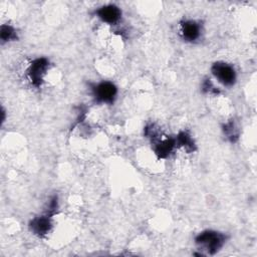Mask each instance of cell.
<instances>
[{"mask_svg": "<svg viewBox=\"0 0 257 257\" xmlns=\"http://www.w3.org/2000/svg\"><path fill=\"white\" fill-rule=\"evenodd\" d=\"M226 236L220 232L207 230L196 237V243L204 247L209 254H215L224 245Z\"/></svg>", "mask_w": 257, "mask_h": 257, "instance_id": "cell-1", "label": "cell"}, {"mask_svg": "<svg viewBox=\"0 0 257 257\" xmlns=\"http://www.w3.org/2000/svg\"><path fill=\"white\" fill-rule=\"evenodd\" d=\"M116 87L113 83L108 81H102L92 86L93 96L98 102L111 103L116 95Z\"/></svg>", "mask_w": 257, "mask_h": 257, "instance_id": "cell-2", "label": "cell"}, {"mask_svg": "<svg viewBox=\"0 0 257 257\" xmlns=\"http://www.w3.org/2000/svg\"><path fill=\"white\" fill-rule=\"evenodd\" d=\"M211 70L214 76L224 85L230 86L235 83L236 72L231 65L224 62H216L213 64Z\"/></svg>", "mask_w": 257, "mask_h": 257, "instance_id": "cell-3", "label": "cell"}, {"mask_svg": "<svg viewBox=\"0 0 257 257\" xmlns=\"http://www.w3.org/2000/svg\"><path fill=\"white\" fill-rule=\"evenodd\" d=\"M49 62L45 58H38L35 59L31 64L28 69V75L35 86H39L42 82V77L45 74L46 69L48 68Z\"/></svg>", "mask_w": 257, "mask_h": 257, "instance_id": "cell-4", "label": "cell"}, {"mask_svg": "<svg viewBox=\"0 0 257 257\" xmlns=\"http://www.w3.org/2000/svg\"><path fill=\"white\" fill-rule=\"evenodd\" d=\"M96 15L103 22L108 24L116 23L121 15L119 8L115 5H105L96 10Z\"/></svg>", "mask_w": 257, "mask_h": 257, "instance_id": "cell-5", "label": "cell"}, {"mask_svg": "<svg viewBox=\"0 0 257 257\" xmlns=\"http://www.w3.org/2000/svg\"><path fill=\"white\" fill-rule=\"evenodd\" d=\"M181 34L186 41L193 42L201 35V25L194 20H186L181 24Z\"/></svg>", "mask_w": 257, "mask_h": 257, "instance_id": "cell-6", "label": "cell"}, {"mask_svg": "<svg viewBox=\"0 0 257 257\" xmlns=\"http://www.w3.org/2000/svg\"><path fill=\"white\" fill-rule=\"evenodd\" d=\"M29 227L31 231L39 236H43L47 234L51 228V222L48 215L35 217L30 223Z\"/></svg>", "mask_w": 257, "mask_h": 257, "instance_id": "cell-7", "label": "cell"}, {"mask_svg": "<svg viewBox=\"0 0 257 257\" xmlns=\"http://www.w3.org/2000/svg\"><path fill=\"white\" fill-rule=\"evenodd\" d=\"M175 145H176V140L174 139L159 141L158 143L155 144V152L159 156V158H167L174 150Z\"/></svg>", "mask_w": 257, "mask_h": 257, "instance_id": "cell-8", "label": "cell"}, {"mask_svg": "<svg viewBox=\"0 0 257 257\" xmlns=\"http://www.w3.org/2000/svg\"><path fill=\"white\" fill-rule=\"evenodd\" d=\"M176 144L179 145L180 147H183L188 152H193L195 150L194 141L192 140L191 136L186 132H181L178 135L176 139Z\"/></svg>", "mask_w": 257, "mask_h": 257, "instance_id": "cell-9", "label": "cell"}, {"mask_svg": "<svg viewBox=\"0 0 257 257\" xmlns=\"http://www.w3.org/2000/svg\"><path fill=\"white\" fill-rule=\"evenodd\" d=\"M0 37H1V40L3 42L9 41V40H14V39L17 38L15 29L12 26L8 25V24H4V25L1 26Z\"/></svg>", "mask_w": 257, "mask_h": 257, "instance_id": "cell-10", "label": "cell"}, {"mask_svg": "<svg viewBox=\"0 0 257 257\" xmlns=\"http://www.w3.org/2000/svg\"><path fill=\"white\" fill-rule=\"evenodd\" d=\"M224 133L227 135V137L232 141L234 142L235 139L238 138V132L234 125V122L233 121H229L228 123L225 124L224 126Z\"/></svg>", "mask_w": 257, "mask_h": 257, "instance_id": "cell-11", "label": "cell"}, {"mask_svg": "<svg viewBox=\"0 0 257 257\" xmlns=\"http://www.w3.org/2000/svg\"><path fill=\"white\" fill-rule=\"evenodd\" d=\"M203 89L207 92H217V90L215 89V87L213 86L212 82L210 81V79L206 80L204 83H203Z\"/></svg>", "mask_w": 257, "mask_h": 257, "instance_id": "cell-12", "label": "cell"}]
</instances>
